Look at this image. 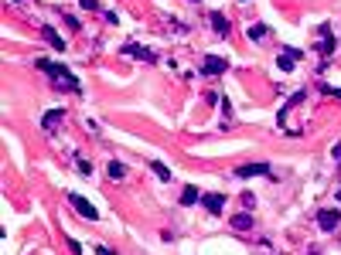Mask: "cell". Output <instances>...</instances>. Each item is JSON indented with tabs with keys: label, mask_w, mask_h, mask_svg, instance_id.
I'll list each match as a JSON object with an SVG mask.
<instances>
[{
	"label": "cell",
	"mask_w": 341,
	"mask_h": 255,
	"mask_svg": "<svg viewBox=\"0 0 341 255\" xmlns=\"http://www.w3.org/2000/svg\"><path fill=\"white\" fill-rule=\"evenodd\" d=\"M225 68H229V62H225V58H215V55H208V58L202 62V75H222Z\"/></svg>",
	"instance_id": "277c9868"
},
{
	"label": "cell",
	"mask_w": 341,
	"mask_h": 255,
	"mask_svg": "<svg viewBox=\"0 0 341 255\" xmlns=\"http://www.w3.org/2000/svg\"><path fill=\"white\" fill-rule=\"evenodd\" d=\"M38 68L41 71H48L52 75V82L58 85V89H65V92H79V78H72V71H68L65 65H55V62H48V58H38Z\"/></svg>",
	"instance_id": "6da1fadb"
},
{
	"label": "cell",
	"mask_w": 341,
	"mask_h": 255,
	"mask_svg": "<svg viewBox=\"0 0 341 255\" xmlns=\"http://www.w3.org/2000/svg\"><path fill=\"white\" fill-rule=\"evenodd\" d=\"M338 197H341V191H338Z\"/></svg>",
	"instance_id": "d6986e66"
},
{
	"label": "cell",
	"mask_w": 341,
	"mask_h": 255,
	"mask_svg": "<svg viewBox=\"0 0 341 255\" xmlns=\"http://www.w3.org/2000/svg\"><path fill=\"white\" fill-rule=\"evenodd\" d=\"M317 225H321V232H335L341 225V211L338 208H324V211L317 214Z\"/></svg>",
	"instance_id": "7a4b0ae2"
},
{
	"label": "cell",
	"mask_w": 341,
	"mask_h": 255,
	"mask_svg": "<svg viewBox=\"0 0 341 255\" xmlns=\"http://www.w3.org/2000/svg\"><path fill=\"white\" fill-rule=\"evenodd\" d=\"M45 38H48V45H52L55 51H65V41H62V34H58L55 27H45Z\"/></svg>",
	"instance_id": "9c48e42d"
},
{
	"label": "cell",
	"mask_w": 341,
	"mask_h": 255,
	"mask_svg": "<svg viewBox=\"0 0 341 255\" xmlns=\"http://www.w3.org/2000/svg\"><path fill=\"white\" fill-rule=\"evenodd\" d=\"M202 204H205V211L218 214V211L225 208V194H205V197H202Z\"/></svg>",
	"instance_id": "5b68a950"
},
{
	"label": "cell",
	"mask_w": 341,
	"mask_h": 255,
	"mask_svg": "<svg viewBox=\"0 0 341 255\" xmlns=\"http://www.w3.org/2000/svg\"><path fill=\"white\" fill-rule=\"evenodd\" d=\"M150 170H154V174H157L160 181H171V170H167V167H164L160 160H150Z\"/></svg>",
	"instance_id": "5bb4252c"
},
{
	"label": "cell",
	"mask_w": 341,
	"mask_h": 255,
	"mask_svg": "<svg viewBox=\"0 0 341 255\" xmlns=\"http://www.w3.org/2000/svg\"><path fill=\"white\" fill-rule=\"evenodd\" d=\"M263 34H266V24H253V27H249V38H253V41H260Z\"/></svg>",
	"instance_id": "2e32d148"
},
{
	"label": "cell",
	"mask_w": 341,
	"mask_h": 255,
	"mask_svg": "<svg viewBox=\"0 0 341 255\" xmlns=\"http://www.w3.org/2000/svg\"><path fill=\"white\" fill-rule=\"evenodd\" d=\"M324 92H328V95H338V99H341V89H331V85H324Z\"/></svg>",
	"instance_id": "ac0fdd59"
},
{
	"label": "cell",
	"mask_w": 341,
	"mask_h": 255,
	"mask_svg": "<svg viewBox=\"0 0 341 255\" xmlns=\"http://www.w3.org/2000/svg\"><path fill=\"white\" fill-rule=\"evenodd\" d=\"M62 119H65V113H62V109H52V113L41 119V126H45V129H55L58 123H62Z\"/></svg>",
	"instance_id": "30bf717a"
},
{
	"label": "cell",
	"mask_w": 341,
	"mask_h": 255,
	"mask_svg": "<svg viewBox=\"0 0 341 255\" xmlns=\"http://www.w3.org/2000/svg\"><path fill=\"white\" fill-rule=\"evenodd\" d=\"M123 51H127V55H133V58H140V62H157V55H154V51H147L143 45H127Z\"/></svg>",
	"instance_id": "52a82bcc"
},
{
	"label": "cell",
	"mask_w": 341,
	"mask_h": 255,
	"mask_svg": "<svg viewBox=\"0 0 341 255\" xmlns=\"http://www.w3.org/2000/svg\"><path fill=\"white\" fill-rule=\"evenodd\" d=\"M297 62H300V51H293V48H290V51H283V55L276 58L280 71H293V65H297Z\"/></svg>",
	"instance_id": "8992f818"
},
{
	"label": "cell",
	"mask_w": 341,
	"mask_h": 255,
	"mask_svg": "<svg viewBox=\"0 0 341 255\" xmlns=\"http://www.w3.org/2000/svg\"><path fill=\"white\" fill-rule=\"evenodd\" d=\"M195 3H198V0H195Z\"/></svg>",
	"instance_id": "ffe728a7"
},
{
	"label": "cell",
	"mask_w": 341,
	"mask_h": 255,
	"mask_svg": "<svg viewBox=\"0 0 341 255\" xmlns=\"http://www.w3.org/2000/svg\"><path fill=\"white\" fill-rule=\"evenodd\" d=\"M195 201H198V187H191V184H188L184 194H181V204H195Z\"/></svg>",
	"instance_id": "9a60e30c"
},
{
	"label": "cell",
	"mask_w": 341,
	"mask_h": 255,
	"mask_svg": "<svg viewBox=\"0 0 341 255\" xmlns=\"http://www.w3.org/2000/svg\"><path fill=\"white\" fill-rule=\"evenodd\" d=\"M109 177H113V181H123V177H127V163L113 160V163H109Z\"/></svg>",
	"instance_id": "8fae6325"
},
{
	"label": "cell",
	"mask_w": 341,
	"mask_h": 255,
	"mask_svg": "<svg viewBox=\"0 0 341 255\" xmlns=\"http://www.w3.org/2000/svg\"><path fill=\"white\" fill-rule=\"evenodd\" d=\"M208 21H211V27H215L218 34H229V24H225V17H222V14H211Z\"/></svg>",
	"instance_id": "4fadbf2b"
},
{
	"label": "cell",
	"mask_w": 341,
	"mask_h": 255,
	"mask_svg": "<svg viewBox=\"0 0 341 255\" xmlns=\"http://www.w3.org/2000/svg\"><path fill=\"white\" fill-rule=\"evenodd\" d=\"M232 228H236V232H246V228H253V218H249V214H236V218H232Z\"/></svg>",
	"instance_id": "7c38bea8"
},
{
	"label": "cell",
	"mask_w": 341,
	"mask_h": 255,
	"mask_svg": "<svg viewBox=\"0 0 341 255\" xmlns=\"http://www.w3.org/2000/svg\"><path fill=\"white\" fill-rule=\"evenodd\" d=\"M260 174H270V167L266 163H246V167H239V177L246 181V177H260Z\"/></svg>",
	"instance_id": "ba28073f"
},
{
	"label": "cell",
	"mask_w": 341,
	"mask_h": 255,
	"mask_svg": "<svg viewBox=\"0 0 341 255\" xmlns=\"http://www.w3.org/2000/svg\"><path fill=\"white\" fill-rule=\"evenodd\" d=\"M82 7H85V10H96L99 3H96V0H82Z\"/></svg>",
	"instance_id": "e0dca14e"
},
{
	"label": "cell",
	"mask_w": 341,
	"mask_h": 255,
	"mask_svg": "<svg viewBox=\"0 0 341 255\" xmlns=\"http://www.w3.org/2000/svg\"><path fill=\"white\" fill-rule=\"evenodd\" d=\"M72 208H75L82 218H89V221H96V218H99V211H96V208H92V204H89L82 194H72Z\"/></svg>",
	"instance_id": "3957f363"
}]
</instances>
